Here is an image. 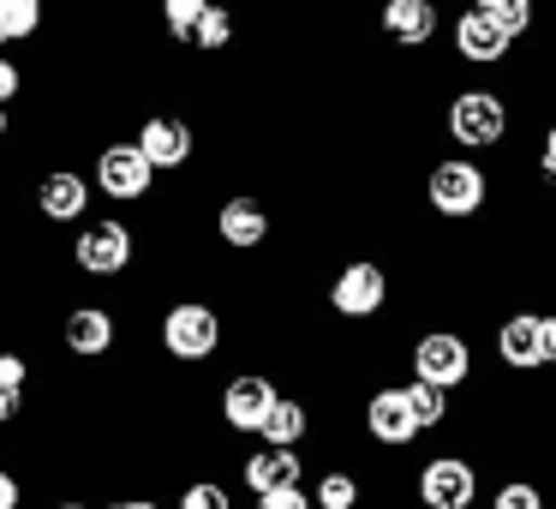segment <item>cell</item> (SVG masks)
<instances>
[{
    "label": "cell",
    "mask_w": 556,
    "mask_h": 509,
    "mask_svg": "<svg viewBox=\"0 0 556 509\" xmlns=\"http://www.w3.org/2000/svg\"><path fill=\"white\" fill-rule=\"evenodd\" d=\"M276 384L269 377H257V372H240V377H228V389H222V420L233 425V432H264L269 425V413H276Z\"/></svg>",
    "instance_id": "ba28073f"
},
{
    "label": "cell",
    "mask_w": 556,
    "mask_h": 509,
    "mask_svg": "<svg viewBox=\"0 0 556 509\" xmlns=\"http://www.w3.org/2000/svg\"><path fill=\"white\" fill-rule=\"evenodd\" d=\"M539 169H556V121L544 126V138H539Z\"/></svg>",
    "instance_id": "1f68e13d"
},
{
    "label": "cell",
    "mask_w": 556,
    "mask_h": 509,
    "mask_svg": "<svg viewBox=\"0 0 556 509\" xmlns=\"http://www.w3.org/2000/svg\"><path fill=\"white\" fill-rule=\"evenodd\" d=\"M7 97H18V66L0 61V109H7Z\"/></svg>",
    "instance_id": "f546056e"
},
{
    "label": "cell",
    "mask_w": 556,
    "mask_h": 509,
    "mask_svg": "<svg viewBox=\"0 0 556 509\" xmlns=\"http://www.w3.org/2000/svg\"><path fill=\"white\" fill-rule=\"evenodd\" d=\"M42 25V7L37 0H0V42H18Z\"/></svg>",
    "instance_id": "603a6c76"
},
{
    "label": "cell",
    "mask_w": 556,
    "mask_h": 509,
    "mask_svg": "<svg viewBox=\"0 0 556 509\" xmlns=\"http://www.w3.org/2000/svg\"><path fill=\"white\" fill-rule=\"evenodd\" d=\"M0 509H18V480L13 473H0Z\"/></svg>",
    "instance_id": "d6a6232c"
},
{
    "label": "cell",
    "mask_w": 556,
    "mask_h": 509,
    "mask_svg": "<svg viewBox=\"0 0 556 509\" xmlns=\"http://www.w3.org/2000/svg\"><path fill=\"white\" fill-rule=\"evenodd\" d=\"M66 348L73 353H109L114 348V318L102 312V306H78V312L66 318Z\"/></svg>",
    "instance_id": "ac0fdd59"
},
{
    "label": "cell",
    "mask_w": 556,
    "mask_h": 509,
    "mask_svg": "<svg viewBox=\"0 0 556 509\" xmlns=\"http://www.w3.org/2000/svg\"><path fill=\"white\" fill-rule=\"evenodd\" d=\"M413 377L455 396V389L472 377V342L460 336V330H448V324L425 330V336L413 342Z\"/></svg>",
    "instance_id": "3957f363"
},
{
    "label": "cell",
    "mask_w": 556,
    "mask_h": 509,
    "mask_svg": "<svg viewBox=\"0 0 556 509\" xmlns=\"http://www.w3.org/2000/svg\"><path fill=\"white\" fill-rule=\"evenodd\" d=\"M180 509H233V497H228V485H216V480H192L180 492Z\"/></svg>",
    "instance_id": "4316f807"
},
{
    "label": "cell",
    "mask_w": 556,
    "mask_h": 509,
    "mask_svg": "<svg viewBox=\"0 0 556 509\" xmlns=\"http://www.w3.org/2000/svg\"><path fill=\"white\" fill-rule=\"evenodd\" d=\"M138 150L150 157V169H180V162H192V126L168 121V114H150L138 126Z\"/></svg>",
    "instance_id": "9a60e30c"
},
{
    "label": "cell",
    "mask_w": 556,
    "mask_h": 509,
    "mask_svg": "<svg viewBox=\"0 0 556 509\" xmlns=\"http://www.w3.org/2000/svg\"><path fill=\"white\" fill-rule=\"evenodd\" d=\"M484 13H491V25L503 30L508 42H520L532 25H539V13H532V0H479Z\"/></svg>",
    "instance_id": "7402d4cb"
},
{
    "label": "cell",
    "mask_w": 556,
    "mask_h": 509,
    "mask_svg": "<svg viewBox=\"0 0 556 509\" xmlns=\"http://www.w3.org/2000/svg\"><path fill=\"white\" fill-rule=\"evenodd\" d=\"M305 432H312V408H305V401H293V396H281L276 413H269V425L257 437H264V449H300Z\"/></svg>",
    "instance_id": "d6986e66"
},
{
    "label": "cell",
    "mask_w": 556,
    "mask_h": 509,
    "mask_svg": "<svg viewBox=\"0 0 556 509\" xmlns=\"http://www.w3.org/2000/svg\"><path fill=\"white\" fill-rule=\"evenodd\" d=\"M544 181H551V193H556V169H544Z\"/></svg>",
    "instance_id": "d590c367"
},
{
    "label": "cell",
    "mask_w": 556,
    "mask_h": 509,
    "mask_svg": "<svg viewBox=\"0 0 556 509\" xmlns=\"http://www.w3.org/2000/svg\"><path fill=\"white\" fill-rule=\"evenodd\" d=\"M443 126H448V138H455V145H467V150H496L508 138V126H515V114H508L503 90L467 85V90H455V97H448Z\"/></svg>",
    "instance_id": "6da1fadb"
},
{
    "label": "cell",
    "mask_w": 556,
    "mask_h": 509,
    "mask_svg": "<svg viewBox=\"0 0 556 509\" xmlns=\"http://www.w3.org/2000/svg\"><path fill=\"white\" fill-rule=\"evenodd\" d=\"M162 348H168L174 360H210V353L222 348V318H216V306H204V300L168 306V318H162Z\"/></svg>",
    "instance_id": "277c9868"
},
{
    "label": "cell",
    "mask_w": 556,
    "mask_h": 509,
    "mask_svg": "<svg viewBox=\"0 0 556 509\" xmlns=\"http://www.w3.org/2000/svg\"><path fill=\"white\" fill-rule=\"evenodd\" d=\"M25 372H30L25 353H0V384L7 389H25Z\"/></svg>",
    "instance_id": "f1b7e54d"
},
{
    "label": "cell",
    "mask_w": 556,
    "mask_h": 509,
    "mask_svg": "<svg viewBox=\"0 0 556 509\" xmlns=\"http://www.w3.org/2000/svg\"><path fill=\"white\" fill-rule=\"evenodd\" d=\"M544 324V365H556V312H539Z\"/></svg>",
    "instance_id": "4dcf8cb0"
},
{
    "label": "cell",
    "mask_w": 556,
    "mask_h": 509,
    "mask_svg": "<svg viewBox=\"0 0 556 509\" xmlns=\"http://www.w3.org/2000/svg\"><path fill=\"white\" fill-rule=\"evenodd\" d=\"M383 37L395 49H425L437 37V7L431 0H383Z\"/></svg>",
    "instance_id": "2e32d148"
},
{
    "label": "cell",
    "mask_w": 556,
    "mask_h": 509,
    "mask_svg": "<svg viewBox=\"0 0 556 509\" xmlns=\"http://www.w3.org/2000/svg\"><path fill=\"white\" fill-rule=\"evenodd\" d=\"M0 133H7V109H0Z\"/></svg>",
    "instance_id": "8d00e7d4"
},
{
    "label": "cell",
    "mask_w": 556,
    "mask_h": 509,
    "mask_svg": "<svg viewBox=\"0 0 556 509\" xmlns=\"http://www.w3.org/2000/svg\"><path fill=\"white\" fill-rule=\"evenodd\" d=\"M491 509H551V497L539 480H503L491 492Z\"/></svg>",
    "instance_id": "cb8c5ba5"
},
{
    "label": "cell",
    "mask_w": 556,
    "mask_h": 509,
    "mask_svg": "<svg viewBox=\"0 0 556 509\" xmlns=\"http://www.w3.org/2000/svg\"><path fill=\"white\" fill-rule=\"evenodd\" d=\"M329 306H336L341 318H377L389 306V270L377 264V258H353V264L336 270V282H329Z\"/></svg>",
    "instance_id": "5b68a950"
},
{
    "label": "cell",
    "mask_w": 556,
    "mask_h": 509,
    "mask_svg": "<svg viewBox=\"0 0 556 509\" xmlns=\"http://www.w3.org/2000/svg\"><path fill=\"white\" fill-rule=\"evenodd\" d=\"M85 204H90L85 174H73V169L42 174V186H37V210H42L49 222H78V216H85Z\"/></svg>",
    "instance_id": "e0dca14e"
},
{
    "label": "cell",
    "mask_w": 556,
    "mask_h": 509,
    "mask_svg": "<svg viewBox=\"0 0 556 509\" xmlns=\"http://www.w3.org/2000/svg\"><path fill=\"white\" fill-rule=\"evenodd\" d=\"M109 509H121V504H109Z\"/></svg>",
    "instance_id": "f35d334b"
},
{
    "label": "cell",
    "mask_w": 556,
    "mask_h": 509,
    "mask_svg": "<svg viewBox=\"0 0 556 509\" xmlns=\"http://www.w3.org/2000/svg\"><path fill=\"white\" fill-rule=\"evenodd\" d=\"M228 37H233V18L222 13L216 0L204 7V25H198V37H192V49H228Z\"/></svg>",
    "instance_id": "484cf974"
},
{
    "label": "cell",
    "mask_w": 556,
    "mask_h": 509,
    "mask_svg": "<svg viewBox=\"0 0 556 509\" xmlns=\"http://www.w3.org/2000/svg\"><path fill=\"white\" fill-rule=\"evenodd\" d=\"M484 198H491V174H484L472 157H443V162H431V174H425V204H431L437 216H448V222L479 216Z\"/></svg>",
    "instance_id": "7a4b0ae2"
},
{
    "label": "cell",
    "mask_w": 556,
    "mask_h": 509,
    "mask_svg": "<svg viewBox=\"0 0 556 509\" xmlns=\"http://www.w3.org/2000/svg\"><path fill=\"white\" fill-rule=\"evenodd\" d=\"M496 360L508 372H544V324L539 312H508L496 324Z\"/></svg>",
    "instance_id": "8fae6325"
},
{
    "label": "cell",
    "mask_w": 556,
    "mask_h": 509,
    "mask_svg": "<svg viewBox=\"0 0 556 509\" xmlns=\"http://www.w3.org/2000/svg\"><path fill=\"white\" fill-rule=\"evenodd\" d=\"M425 509H472L479 504V468L467 456H431L413 480Z\"/></svg>",
    "instance_id": "8992f818"
},
{
    "label": "cell",
    "mask_w": 556,
    "mask_h": 509,
    "mask_svg": "<svg viewBox=\"0 0 556 509\" xmlns=\"http://www.w3.org/2000/svg\"><path fill=\"white\" fill-rule=\"evenodd\" d=\"M359 497H365V485H359L353 468H324L312 480V504L317 509H359Z\"/></svg>",
    "instance_id": "ffe728a7"
},
{
    "label": "cell",
    "mask_w": 556,
    "mask_h": 509,
    "mask_svg": "<svg viewBox=\"0 0 556 509\" xmlns=\"http://www.w3.org/2000/svg\"><path fill=\"white\" fill-rule=\"evenodd\" d=\"M257 509H317V504L305 497V485H293V492H269V497H257Z\"/></svg>",
    "instance_id": "83f0119b"
},
{
    "label": "cell",
    "mask_w": 556,
    "mask_h": 509,
    "mask_svg": "<svg viewBox=\"0 0 556 509\" xmlns=\"http://www.w3.org/2000/svg\"><path fill=\"white\" fill-rule=\"evenodd\" d=\"M407 401H413V420H419V432H437V425L455 413V396L448 389H431V384H419V377H407Z\"/></svg>",
    "instance_id": "44dd1931"
},
{
    "label": "cell",
    "mask_w": 556,
    "mask_h": 509,
    "mask_svg": "<svg viewBox=\"0 0 556 509\" xmlns=\"http://www.w3.org/2000/svg\"><path fill=\"white\" fill-rule=\"evenodd\" d=\"M204 7L210 0H168V7H162V25H168L180 42H192L198 25H204Z\"/></svg>",
    "instance_id": "d4e9b609"
},
{
    "label": "cell",
    "mask_w": 556,
    "mask_h": 509,
    "mask_svg": "<svg viewBox=\"0 0 556 509\" xmlns=\"http://www.w3.org/2000/svg\"><path fill=\"white\" fill-rule=\"evenodd\" d=\"M61 509H85V504H61Z\"/></svg>",
    "instance_id": "74e56055"
},
{
    "label": "cell",
    "mask_w": 556,
    "mask_h": 509,
    "mask_svg": "<svg viewBox=\"0 0 556 509\" xmlns=\"http://www.w3.org/2000/svg\"><path fill=\"white\" fill-rule=\"evenodd\" d=\"M18 396H25V389H7V384H0V420H13V413H18Z\"/></svg>",
    "instance_id": "836d02e7"
},
{
    "label": "cell",
    "mask_w": 556,
    "mask_h": 509,
    "mask_svg": "<svg viewBox=\"0 0 556 509\" xmlns=\"http://www.w3.org/2000/svg\"><path fill=\"white\" fill-rule=\"evenodd\" d=\"M216 234L233 252H257V246L269 240V210L257 204V198H228V204L216 210Z\"/></svg>",
    "instance_id": "5bb4252c"
},
{
    "label": "cell",
    "mask_w": 556,
    "mask_h": 509,
    "mask_svg": "<svg viewBox=\"0 0 556 509\" xmlns=\"http://www.w3.org/2000/svg\"><path fill=\"white\" fill-rule=\"evenodd\" d=\"M121 509H162V504H150V497H132V504H121Z\"/></svg>",
    "instance_id": "e575fe53"
},
{
    "label": "cell",
    "mask_w": 556,
    "mask_h": 509,
    "mask_svg": "<svg viewBox=\"0 0 556 509\" xmlns=\"http://www.w3.org/2000/svg\"><path fill=\"white\" fill-rule=\"evenodd\" d=\"M240 473H245V492L252 497L293 492V485H305V456L300 449H252Z\"/></svg>",
    "instance_id": "4fadbf2b"
},
{
    "label": "cell",
    "mask_w": 556,
    "mask_h": 509,
    "mask_svg": "<svg viewBox=\"0 0 556 509\" xmlns=\"http://www.w3.org/2000/svg\"><path fill=\"white\" fill-rule=\"evenodd\" d=\"M73 258L90 276H121V270L132 264V228H126V222H90V228L78 234Z\"/></svg>",
    "instance_id": "30bf717a"
},
{
    "label": "cell",
    "mask_w": 556,
    "mask_h": 509,
    "mask_svg": "<svg viewBox=\"0 0 556 509\" xmlns=\"http://www.w3.org/2000/svg\"><path fill=\"white\" fill-rule=\"evenodd\" d=\"M150 181H156V169H150V157L138 145H109L97 157V186L109 198H121V204H132V198L150 193Z\"/></svg>",
    "instance_id": "9c48e42d"
},
{
    "label": "cell",
    "mask_w": 556,
    "mask_h": 509,
    "mask_svg": "<svg viewBox=\"0 0 556 509\" xmlns=\"http://www.w3.org/2000/svg\"><path fill=\"white\" fill-rule=\"evenodd\" d=\"M508 49H515V42L491 25V13H484V7H467V13L455 18V54L467 66H503Z\"/></svg>",
    "instance_id": "7c38bea8"
},
{
    "label": "cell",
    "mask_w": 556,
    "mask_h": 509,
    "mask_svg": "<svg viewBox=\"0 0 556 509\" xmlns=\"http://www.w3.org/2000/svg\"><path fill=\"white\" fill-rule=\"evenodd\" d=\"M365 432H371V444H383V449H407V444H419V437H425L401 384H383V389L365 396Z\"/></svg>",
    "instance_id": "52a82bcc"
}]
</instances>
